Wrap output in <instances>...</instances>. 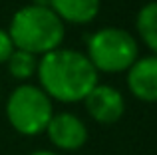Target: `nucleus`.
<instances>
[{
	"instance_id": "9b49d317",
	"label": "nucleus",
	"mask_w": 157,
	"mask_h": 155,
	"mask_svg": "<svg viewBox=\"0 0 157 155\" xmlns=\"http://www.w3.org/2000/svg\"><path fill=\"white\" fill-rule=\"evenodd\" d=\"M12 52H14V44H12L10 36H8V30L0 28V66L6 64V60L10 58Z\"/></svg>"
},
{
	"instance_id": "39448f33",
	"label": "nucleus",
	"mask_w": 157,
	"mask_h": 155,
	"mask_svg": "<svg viewBox=\"0 0 157 155\" xmlns=\"http://www.w3.org/2000/svg\"><path fill=\"white\" fill-rule=\"evenodd\" d=\"M50 143L60 151H78L88 143V125L72 112L54 113L46 131Z\"/></svg>"
},
{
	"instance_id": "6e6552de",
	"label": "nucleus",
	"mask_w": 157,
	"mask_h": 155,
	"mask_svg": "<svg viewBox=\"0 0 157 155\" xmlns=\"http://www.w3.org/2000/svg\"><path fill=\"white\" fill-rule=\"evenodd\" d=\"M48 6L64 24L84 26L100 14L101 0H48Z\"/></svg>"
},
{
	"instance_id": "ddd939ff",
	"label": "nucleus",
	"mask_w": 157,
	"mask_h": 155,
	"mask_svg": "<svg viewBox=\"0 0 157 155\" xmlns=\"http://www.w3.org/2000/svg\"><path fill=\"white\" fill-rule=\"evenodd\" d=\"M32 4H38V6H48V0H32Z\"/></svg>"
},
{
	"instance_id": "7ed1b4c3",
	"label": "nucleus",
	"mask_w": 157,
	"mask_h": 155,
	"mask_svg": "<svg viewBox=\"0 0 157 155\" xmlns=\"http://www.w3.org/2000/svg\"><path fill=\"white\" fill-rule=\"evenodd\" d=\"M84 54L98 70V74H123L139 58V42L131 32L123 28L105 26L88 38Z\"/></svg>"
},
{
	"instance_id": "f03ea898",
	"label": "nucleus",
	"mask_w": 157,
	"mask_h": 155,
	"mask_svg": "<svg viewBox=\"0 0 157 155\" xmlns=\"http://www.w3.org/2000/svg\"><path fill=\"white\" fill-rule=\"evenodd\" d=\"M66 24L50 10V6L26 4L12 14L8 24V36L16 50L34 56L62 48Z\"/></svg>"
},
{
	"instance_id": "f8f14e48",
	"label": "nucleus",
	"mask_w": 157,
	"mask_h": 155,
	"mask_svg": "<svg viewBox=\"0 0 157 155\" xmlns=\"http://www.w3.org/2000/svg\"><path fill=\"white\" fill-rule=\"evenodd\" d=\"M30 155H58V153L50 151V149H36V151H32Z\"/></svg>"
},
{
	"instance_id": "1a4fd4ad",
	"label": "nucleus",
	"mask_w": 157,
	"mask_h": 155,
	"mask_svg": "<svg viewBox=\"0 0 157 155\" xmlns=\"http://www.w3.org/2000/svg\"><path fill=\"white\" fill-rule=\"evenodd\" d=\"M135 28L141 42L153 52V56H157V0H151L139 8Z\"/></svg>"
},
{
	"instance_id": "20e7f679",
	"label": "nucleus",
	"mask_w": 157,
	"mask_h": 155,
	"mask_svg": "<svg viewBox=\"0 0 157 155\" xmlns=\"http://www.w3.org/2000/svg\"><path fill=\"white\" fill-rule=\"evenodd\" d=\"M6 119L16 133L34 137L46 131L54 115V104L36 84H20L6 100Z\"/></svg>"
},
{
	"instance_id": "f257e3e1",
	"label": "nucleus",
	"mask_w": 157,
	"mask_h": 155,
	"mask_svg": "<svg viewBox=\"0 0 157 155\" xmlns=\"http://www.w3.org/2000/svg\"><path fill=\"white\" fill-rule=\"evenodd\" d=\"M38 85L48 97L60 104L84 101L100 84V74L84 52L56 48L38 58Z\"/></svg>"
},
{
	"instance_id": "9d476101",
	"label": "nucleus",
	"mask_w": 157,
	"mask_h": 155,
	"mask_svg": "<svg viewBox=\"0 0 157 155\" xmlns=\"http://www.w3.org/2000/svg\"><path fill=\"white\" fill-rule=\"evenodd\" d=\"M6 70L14 80L28 81L30 78L36 76V70H38V56L14 48V52L10 54V58L6 60Z\"/></svg>"
},
{
	"instance_id": "0eeeda50",
	"label": "nucleus",
	"mask_w": 157,
	"mask_h": 155,
	"mask_svg": "<svg viewBox=\"0 0 157 155\" xmlns=\"http://www.w3.org/2000/svg\"><path fill=\"white\" fill-rule=\"evenodd\" d=\"M127 89L145 104H157V56H141L125 72Z\"/></svg>"
},
{
	"instance_id": "423d86ee",
	"label": "nucleus",
	"mask_w": 157,
	"mask_h": 155,
	"mask_svg": "<svg viewBox=\"0 0 157 155\" xmlns=\"http://www.w3.org/2000/svg\"><path fill=\"white\" fill-rule=\"evenodd\" d=\"M86 112L96 123L113 125L125 113V100L117 88L107 84H98L84 100Z\"/></svg>"
}]
</instances>
